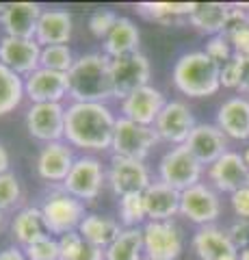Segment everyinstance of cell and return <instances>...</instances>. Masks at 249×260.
<instances>
[{
  "label": "cell",
  "mask_w": 249,
  "mask_h": 260,
  "mask_svg": "<svg viewBox=\"0 0 249 260\" xmlns=\"http://www.w3.org/2000/svg\"><path fill=\"white\" fill-rule=\"evenodd\" d=\"M117 117L109 104L69 102L65 107V141L72 148L104 152L113 145Z\"/></svg>",
  "instance_id": "obj_1"
},
{
  "label": "cell",
  "mask_w": 249,
  "mask_h": 260,
  "mask_svg": "<svg viewBox=\"0 0 249 260\" xmlns=\"http://www.w3.org/2000/svg\"><path fill=\"white\" fill-rule=\"evenodd\" d=\"M72 102H100L113 100L111 59L104 52H89L78 56L74 68L67 72Z\"/></svg>",
  "instance_id": "obj_2"
},
{
  "label": "cell",
  "mask_w": 249,
  "mask_h": 260,
  "mask_svg": "<svg viewBox=\"0 0 249 260\" xmlns=\"http://www.w3.org/2000/svg\"><path fill=\"white\" fill-rule=\"evenodd\" d=\"M173 85L189 98L215 95L221 87V65L204 50L187 52L173 65Z\"/></svg>",
  "instance_id": "obj_3"
},
{
  "label": "cell",
  "mask_w": 249,
  "mask_h": 260,
  "mask_svg": "<svg viewBox=\"0 0 249 260\" xmlns=\"http://www.w3.org/2000/svg\"><path fill=\"white\" fill-rule=\"evenodd\" d=\"M42 219L46 225L48 234H57V237H63V234H69L78 230L80 221L87 217L85 213V204L80 200H76L74 195H69L67 191H63V186L52 193H48L42 206Z\"/></svg>",
  "instance_id": "obj_4"
},
{
  "label": "cell",
  "mask_w": 249,
  "mask_h": 260,
  "mask_svg": "<svg viewBox=\"0 0 249 260\" xmlns=\"http://www.w3.org/2000/svg\"><path fill=\"white\" fill-rule=\"evenodd\" d=\"M202 174L204 165L187 150V145H175L169 152H165L158 162V180L180 193L199 184Z\"/></svg>",
  "instance_id": "obj_5"
},
{
  "label": "cell",
  "mask_w": 249,
  "mask_h": 260,
  "mask_svg": "<svg viewBox=\"0 0 249 260\" xmlns=\"http://www.w3.org/2000/svg\"><path fill=\"white\" fill-rule=\"evenodd\" d=\"M158 141L160 139H158L154 126H141L126 117H117L111 150H113V156L146 160L148 154Z\"/></svg>",
  "instance_id": "obj_6"
},
{
  "label": "cell",
  "mask_w": 249,
  "mask_h": 260,
  "mask_svg": "<svg viewBox=\"0 0 249 260\" xmlns=\"http://www.w3.org/2000/svg\"><path fill=\"white\" fill-rule=\"evenodd\" d=\"M104 184H106V172L102 167V160L91 156V154H83L76 158L69 176L61 186L63 191H67L85 204V202H93L98 198Z\"/></svg>",
  "instance_id": "obj_7"
},
{
  "label": "cell",
  "mask_w": 249,
  "mask_h": 260,
  "mask_svg": "<svg viewBox=\"0 0 249 260\" xmlns=\"http://www.w3.org/2000/svg\"><path fill=\"white\" fill-rule=\"evenodd\" d=\"M143 260H178L184 247L180 228L173 221L143 223Z\"/></svg>",
  "instance_id": "obj_8"
},
{
  "label": "cell",
  "mask_w": 249,
  "mask_h": 260,
  "mask_svg": "<svg viewBox=\"0 0 249 260\" xmlns=\"http://www.w3.org/2000/svg\"><path fill=\"white\" fill-rule=\"evenodd\" d=\"M150 61L143 52H132L119 59H111V80L117 100H124L136 89L150 85Z\"/></svg>",
  "instance_id": "obj_9"
},
{
  "label": "cell",
  "mask_w": 249,
  "mask_h": 260,
  "mask_svg": "<svg viewBox=\"0 0 249 260\" xmlns=\"http://www.w3.org/2000/svg\"><path fill=\"white\" fill-rule=\"evenodd\" d=\"M26 130L37 141H65V107L61 102L30 104L26 111Z\"/></svg>",
  "instance_id": "obj_10"
},
{
  "label": "cell",
  "mask_w": 249,
  "mask_h": 260,
  "mask_svg": "<svg viewBox=\"0 0 249 260\" xmlns=\"http://www.w3.org/2000/svg\"><path fill=\"white\" fill-rule=\"evenodd\" d=\"M106 184L117 198H124L130 193H143L152 184L150 169L143 160L113 156L106 172Z\"/></svg>",
  "instance_id": "obj_11"
},
{
  "label": "cell",
  "mask_w": 249,
  "mask_h": 260,
  "mask_svg": "<svg viewBox=\"0 0 249 260\" xmlns=\"http://www.w3.org/2000/svg\"><path fill=\"white\" fill-rule=\"evenodd\" d=\"M180 215L197 225H212L221 215V200L208 184L199 182L180 193Z\"/></svg>",
  "instance_id": "obj_12"
},
{
  "label": "cell",
  "mask_w": 249,
  "mask_h": 260,
  "mask_svg": "<svg viewBox=\"0 0 249 260\" xmlns=\"http://www.w3.org/2000/svg\"><path fill=\"white\" fill-rule=\"evenodd\" d=\"M195 117L189 109V104H184L180 100H171L165 104V109L160 111V115L154 124V130L160 141L175 145H184L191 137L193 128H195Z\"/></svg>",
  "instance_id": "obj_13"
},
{
  "label": "cell",
  "mask_w": 249,
  "mask_h": 260,
  "mask_svg": "<svg viewBox=\"0 0 249 260\" xmlns=\"http://www.w3.org/2000/svg\"><path fill=\"white\" fill-rule=\"evenodd\" d=\"M42 46L35 39H20L5 35L0 39V63L22 78L42 68Z\"/></svg>",
  "instance_id": "obj_14"
},
{
  "label": "cell",
  "mask_w": 249,
  "mask_h": 260,
  "mask_svg": "<svg viewBox=\"0 0 249 260\" xmlns=\"http://www.w3.org/2000/svg\"><path fill=\"white\" fill-rule=\"evenodd\" d=\"M76 162L74 156V148L67 141H54V143H46L37 154V176L44 182L50 184H63L65 178L69 176L72 167Z\"/></svg>",
  "instance_id": "obj_15"
},
{
  "label": "cell",
  "mask_w": 249,
  "mask_h": 260,
  "mask_svg": "<svg viewBox=\"0 0 249 260\" xmlns=\"http://www.w3.org/2000/svg\"><path fill=\"white\" fill-rule=\"evenodd\" d=\"M165 104V93L156 87L146 85L122 100V117L141 126H154Z\"/></svg>",
  "instance_id": "obj_16"
},
{
  "label": "cell",
  "mask_w": 249,
  "mask_h": 260,
  "mask_svg": "<svg viewBox=\"0 0 249 260\" xmlns=\"http://www.w3.org/2000/svg\"><path fill=\"white\" fill-rule=\"evenodd\" d=\"M24 91L30 104H44V102H61L69 95V80L67 74L52 70L39 68L30 76L24 78Z\"/></svg>",
  "instance_id": "obj_17"
},
{
  "label": "cell",
  "mask_w": 249,
  "mask_h": 260,
  "mask_svg": "<svg viewBox=\"0 0 249 260\" xmlns=\"http://www.w3.org/2000/svg\"><path fill=\"white\" fill-rule=\"evenodd\" d=\"M184 145L202 165H212L226 152H230L228 137L217 124H197Z\"/></svg>",
  "instance_id": "obj_18"
},
{
  "label": "cell",
  "mask_w": 249,
  "mask_h": 260,
  "mask_svg": "<svg viewBox=\"0 0 249 260\" xmlns=\"http://www.w3.org/2000/svg\"><path fill=\"white\" fill-rule=\"evenodd\" d=\"M42 13L44 9L37 3H7L5 11L0 13V26L9 37L35 39Z\"/></svg>",
  "instance_id": "obj_19"
},
{
  "label": "cell",
  "mask_w": 249,
  "mask_h": 260,
  "mask_svg": "<svg viewBox=\"0 0 249 260\" xmlns=\"http://www.w3.org/2000/svg\"><path fill=\"white\" fill-rule=\"evenodd\" d=\"M208 178H210V182L217 191H223V193L238 191L240 186L247 184V178H249V169L243 160V154L226 152L219 160L210 165Z\"/></svg>",
  "instance_id": "obj_20"
},
{
  "label": "cell",
  "mask_w": 249,
  "mask_h": 260,
  "mask_svg": "<svg viewBox=\"0 0 249 260\" xmlns=\"http://www.w3.org/2000/svg\"><path fill=\"white\" fill-rule=\"evenodd\" d=\"M193 249L199 260H238L240 254L230 241L228 232L215 225L199 228L193 237Z\"/></svg>",
  "instance_id": "obj_21"
},
{
  "label": "cell",
  "mask_w": 249,
  "mask_h": 260,
  "mask_svg": "<svg viewBox=\"0 0 249 260\" xmlns=\"http://www.w3.org/2000/svg\"><path fill=\"white\" fill-rule=\"evenodd\" d=\"M143 202L148 210V221H171L180 213V191L165 182H152L143 191Z\"/></svg>",
  "instance_id": "obj_22"
},
{
  "label": "cell",
  "mask_w": 249,
  "mask_h": 260,
  "mask_svg": "<svg viewBox=\"0 0 249 260\" xmlns=\"http://www.w3.org/2000/svg\"><path fill=\"white\" fill-rule=\"evenodd\" d=\"M72 30H74V22H72V13L65 9H44L42 18L37 24L35 42L46 46H63L69 42Z\"/></svg>",
  "instance_id": "obj_23"
},
{
  "label": "cell",
  "mask_w": 249,
  "mask_h": 260,
  "mask_svg": "<svg viewBox=\"0 0 249 260\" xmlns=\"http://www.w3.org/2000/svg\"><path fill=\"white\" fill-rule=\"evenodd\" d=\"M217 126L230 139H249V100L230 98L217 111Z\"/></svg>",
  "instance_id": "obj_24"
},
{
  "label": "cell",
  "mask_w": 249,
  "mask_h": 260,
  "mask_svg": "<svg viewBox=\"0 0 249 260\" xmlns=\"http://www.w3.org/2000/svg\"><path fill=\"white\" fill-rule=\"evenodd\" d=\"M122 230L124 228L119 225V221H115L113 217H104L98 213H87V217L78 225L80 237L87 243H91L95 247H102V249H106L111 243L119 237Z\"/></svg>",
  "instance_id": "obj_25"
},
{
  "label": "cell",
  "mask_w": 249,
  "mask_h": 260,
  "mask_svg": "<svg viewBox=\"0 0 249 260\" xmlns=\"http://www.w3.org/2000/svg\"><path fill=\"white\" fill-rule=\"evenodd\" d=\"M139 28L130 18H119L109 37L104 39V54L109 59H119V56L139 52Z\"/></svg>",
  "instance_id": "obj_26"
},
{
  "label": "cell",
  "mask_w": 249,
  "mask_h": 260,
  "mask_svg": "<svg viewBox=\"0 0 249 260\" xmlns=\"http://www.w3.org/2000/svg\"><path fill=\"white\" fill-rule=\"evenodd\" d=\"M11 232L20 247H26L33 241L46 237L48 232H46V225L42 219V210L37 206H26V208L18 210L11 221Z\"/></svg>",
  "instance_id": "obj_27"
},
{
  "label": "cell",
  "mask_w": 249,
  "mask_h": 260,
  "mask_svg": "<svg viewBox=\"0 0 249 260\" xmlns=\"http://www.w3.org/2000/svg\"><path fill=\"white\" fill-rule=\"evenodd\" d=\"M228 11H230V5H223V3H195V9L189 15V22L199 32H206L210 37L221 35L228 20Z\"/></svg>",
  "instance_id": "obj_28"
},
{
  "label": "cell",
  "mask_w": 249,
  "mask_h": 260,
  "mask_svg": "<svg viewBox=\"0 0 249 260\" xmlns=\"http://www.w3.org/2000/svg\"><path fill=\"white\" fill-rule=\"evenodd\" d=\"M104 260H143L141 228H124L119 237L104 249Z\"/></svg>",
  "instance_id": "obj_29"
},
{
  "label": "cell",
  "mask_w": 249,
  "mask_h": 260,
  "mask_svg": "<svg viewBox=\"0 0 249 260\" xmlns=\"http://www.w3.org/2000/svg\"><path fill=\"white\" fill-rule=\"evenodd\" d=\"M24 98H26L24 78L0 63V117L13 113L22 104Z\"/></svg>",
  "instance_id": "obj_30"
},
{
  "label": "cell",
  "mask_w": 249,
  "mask_h": 260,
  "mask_svg": "<svg viewBox=\"0 0 249 260\" xmlns=\"http://www.w3.org/2000/svg\"><path fill=\"white\" fill-rule=\"evenodd\" d=\"M193 9H195V3H141V5H136V11L143 18L160 22V24L180 22L182 18H189Z\"/></svg>",
  "instance_id": "obj_31"
},
{
  "label": "cell",
  "mask_w": 249,
  "mask_h": 260,
  "mask_svg": "<svg viewBox=\"0 0 249 260\" xmlns=\"http://www.w3.org/2000/svg\"><path fill=\"white\" fill-rule=\"evenodd\" d=\"M61 260H104V249L87 243L78 230L59 237Z\"/></svg>",
  "instance_id": "obj_32"
},
{
  "label": "cell",
  "mask_w": 249,
  "mask_h": 260,
  "mask_svg": "<svg viewBox=\"0 0 249 260\" xmlns=\"http://www.w3.org/2000/svg\"><path fill=\"white\" fill-rule=\"evenodd\" d=\"M117 213H119L122 228H143L141 223L148 221V210H146V202H143V193H130V195L119 198Z\"/></svg>",
  "instance_id": "obj_33"
},
{
  "label": "cell",
  "mask_w": 249,
  "mask_h": 260,
  "mask_svg": "<svg viewBox=\"0 0 249 260\" xmlns=\"http://www.w3.org/2000/svg\"><path fill=\"white\" fill-rule=\"evenodd\" d=\"M42 68L44 70H52V72H61V74H67V72L74 68V54H72V48L67 44L63 46H46L42 48Z\"/></svg>",
  "instance_id": "obj_34"
},
{
  "label": "cell",
  "mask_w": 249,
  "mask_h": 260,
  "mask_svg": "<svg viewBox=\"0 0 249 260\" xmlns=\"http://www.w3.org/2000/svg\"><path fill=\"white\" fill-rule=\"evenodd\" d=\"M28 260H61V249H59V239H54L52 234L33 241L30 245L22 247Z\"/></svg>",
  "instance_id": "obj_35"
},
{
  "label": "cell",
  "mask_w": 249,
  "mask_h": 260,
  "mask_svg": "<svg viewBox=\"0 0 249 260\" xmlns=\"http://www.w3.org/2000/svg\"><path fill=\"white\" fill-rule=\"evenodd\" d=\"M22 202V184H20V178L7 172V174H0V208L5 210H11L15 208Z\"/></svg>",
  "instance_id": "obj_36"
},
{
  "label": "cell",
  "mask_w": 249,
  "mask_h": 260,
  "mask_svg": "<svg viewBox=\"0 0 249 260\" xmlns=\"http://www.w3.org/2000/svg\"><path fill=\"white\" fill-rule=\"evenodd\" d=\"M245 61H247L245 56L232 54V59L221 65V87H226V89H238L240 87Z\"/></svg>",
  "instance_id": "obj_37"
},
{
  "label": "cell",
  "mask_w": 249,
  "mask_h": 260,
  "mask_svg": "<svg viewBox=\"0 0 249 260\" xmlns=\"http://www.w3.org/2000/svg\"><path fill=\"white\" fill-rule=\"evenodd\" d=\"M117 20H119V15L115 11H111V9H98V11H93L91 18H89V30H91V35L98 37V39H106L109 32L113 30V26L117 24Z\"/></svg>",
  "instance_id": "obj_38"
},
{
  "label": "cell",
  "mask_w": 249,
  "mask_h": 260,
  "mask_svg": "<svg viewBox=\"0 0 249 260\" xmlns=\"http://www.w3.org/2000/svg\"><path fill=\"white\" fill-rule=\"evenodd\" d=\"M208 56H210L212 61H217L219 65H223L226 61L232 59V54H234V48H232V42L223 35H212L210 39L206 42V50H204Z\"/></svg>",
  "instance_id": "obj_39"
},
{
  "label": "cell",
  "mask_w": 249,
  "mask_h": 260,
  "mask_svg": "<svg viewBox=\"0 0 249 260\" xmlns=\"http://www.w3.org/2000/svg\"><path fill=\"white\" fill-rule=\"evenodd\" d=\"M249 26V15L243 7L238 5H230V11H228V20H226V26H223V35L228 39L232 35H236L238 30H243Z\"/></svg>",
  "instance_id": "obj_40"
},
{
  "label": "cell",
  "mask_w": 249,
  "mask_h": 260,
  "mask_svg": "<svg viewBox=\"0 0 249 260\" xmlns=\"http://www.w3.org/2000/svg\"><path fill=\"white\" fill-rule=\"evenodd\" d=\"M226 232L238 251L249 247V219H236Z\"/></svg>",
  "instance_id": "obj_41"
},
{
  "label": "cell",
  "mask_w": 249,
  "mask_h": 260,
  "mask_svg": "<svg viewBox=\"0 0 249 260\" xmlns=\"http://www.w3.org/2000/svg\"><path fill=\"white\" fill-rule=\"evenodd\" d=\"M232 208H234L238 219H249V186L247 184L232 193Z\"/></svg>",
  "instance_id": "obj_42"
},
{
  "label": "cell",
  "mask_w": 249,
  "mask_h": 260,
  "mask_svg": "<svg viewBox=\"0 0 249 260\" xmlns=\"http://www.w3.org/2000/svg\"><path fill=\"white\" fill-rule=\"evenodd\" d=\"M230 42H232V48H234V54H240V56H245V59H249V26L238 30L236 35H232Z\"/></svg>",
  "instance_id": "obj_43"
},
{
  "label": "cell",
  "mask_w": 249,
  "mask_h": 260,
  "mask_svg": "<svg viewBox=\"0 0 249 260\" xmlns=\"http://www.w3.org/2000/svg\"><path fill=\"white\" fill-rule=\"evenodd\" d=\"M0 260H28L26 254H24L22 247H5L3 251H0Z\"/></svg>",
  "instance_id": "obj_44"
},
{
  "label": "cell",
  "mask_w": 249,
  "mask_h": 260,
  "mask_svg": "<svg viewBox=\"0 0 249 260\" xmlns=\"http://www.w3.org/2000/svg\"><path fill=\"white\" fill-rule=\"evenodd\" d=\"M9 165H11V158H9V152L3 143H0V174H7L9 172Z\"/></svg>",
  "instance_id": "obj_45"
},
{
  "label": "cell",
  "mask_w": 249,
  "mask_h": 260,
  "mask_svg": "<svg viewBox=\"0 0 249 260\" xmlns=\"http://www.w3.org/2000/svg\"><path fill=\"white\" fill-rule=\"evenodd\" d=\"M238 91H243L249 95V59L245 61V70H243V80H240V87Z\"/></svg>",
  "instance_id": "obj_46"
},
{
  "label": "cell",
  "mask_w": 249,
  "mask_h": 260,
  "mask_svg": "<svg viewBox=\"0 0 249 260\" xmlns=\"http://www.w3.org/2000/svg\"><path fill=\"white\" fill-rule=\"evenodd\" d=\"M238 260H249V247L240 251V254H238Z\"/></svg>",
  "instance_id": "obj_47"
},
{
  "label": "cell",
  "mask_w": 249,
  "mask_h": 260,
  "mask_svg": "<svg viewBox=\"0 0 249 260\" xmlns=\"http://www.w3.org/2000/svg\"><path fill=\"white\" fill-rule=\"evenodd\" d=\"M243 160H245V165H247V169H249V148L243 152Z\"/></svg>",
  "instance_id": "obj_48"
},
{
  "label": "cell",
  "mask_w": 249,
  "mask_h": 260,
  "mask_svg": "<svg viewBox=\"0 0 249 260\" xmlns=\"http://www.w3.org/2000/svg\"><path fill=\"white\" fill-rule=\"evenodd\" d=\"M5 217H7V215H5V210H3V208H0V228H3V225H5Z\"/></svg>",
  "instance_id": "obj_49"
},
{
  "label": "cell",
  "mask_w": 249,
  "mask_h": 260,
  "mask_svg": "<svg viewBox=\"0 0 249 260\" xmlns=\"http://www.w3.org/2000/svg\"><path fill=\"white\" fill-rule=\"evenodd\" d=\"M5 11V5H0V13H3Z\"/></svg>",
  "instance_id": "obj_50"
},
{
  "label": "cell",
  "mask_w": 249,
  "mask_h": 260,
  "mask_svg": "<svg viewBox=\"0 0 249 260\" xmlns=\"http://www.w3.org/2000/svg\"><path fill=\"white\" fill-rule=\"evenodd\" d=\"M247 186H249V178H247Z\"/></svg>",
  "instance_id": "obj_51"
},
{
  "label": "cell",
  "mask_w": 249,
  "mask_h": 260,
  "mask_svg": "<svg viewBox=\"0 0 249 260\" xmlns=\"http://www.w3.org/2000/svg\"><path fill=\"white\" fill-rule=\"evenodd\" d=\"M247 15H249V11H247Z\"/></svg>",
  "instance_id": "obj_52"
}]
</instances>
